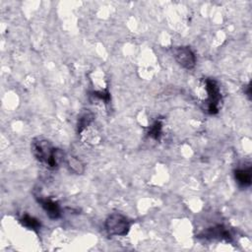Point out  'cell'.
Instances as JSON below:
<instances>
[{"label":"cell","instance_id":"cell-1","mask_svg":"<svg viewBox=\"0 0 252 252\" xmlns=\"http://www.w3.org/2000/svg\"><path fill=\"white\" fill-rule=\"evenodd\" d=\"M32 152L35 158L48 168L55 169L57 168L59 164L64 161V153L53 144L43 138H37L32 142Z\"/></svg>","mask_w":252,"mask_h":252},{"label":"cell","instance_id":"cell-2","mask_svg":"<svg viewBox=\"0 0 252 252\" xmlns=\"http://www.w3.org/2000/svg\"><path fill=\"white\" fill-rule=\"evenodd\" d=\"M130 226V221L119 213H112L107 218L105 223L106 230L111 236H125Z\"/></svg>","mask_w":252,"mask_h":252},{"label":"cell","instance_id":"cell-3","mask_svg":"<svg viewBox=\"0 0 252 252\" xmlns=\"http://www.w3.org/2000/svg\"><path fill=\"white\" fill-rule=\"evenodd\" d=\"M205 89L208 94L206 101V112L210 114H216L219 112L220 104L222 101L220 87L214 79L208 78L205 80Z\"/></svg>","mask_w":252,"mask_h":252},{"label":"cell","instance_id":"cell-4","mask_svg":"<svg viewBox=\"0 0 252 252\" xmlns=\"http://www.w3.org/2000/svg\"><path fill=\"white\" fill-rule=\"evenodd\" d=\"M173 57L176 62L184 69L191 70L195 67L196 56L189 47H177L172 50Z\"/></svg>","mask_w":252,"mask_h":252},{"label":"cell","instance_id":"cell-5","mask_svg":"<svg viewBox=\"0 0 252 252\" xmlns=\"http://www.w3.org/2000/svg\"><path fill=\"white\" fill-rule=\"evenodd\" d=\"M39 204L45 210L47 215L52 220H57L61 217V208L59 204L52 198L49 197H36Z\"/></svg>","mask_w":252,"mask_h":252},{"label":"cell","instance_id":"cell-6","mask_svg":"<svg viewBox=\"0 0 252 252\" xmlns=\"http://www.w3.org/2000/svg\"><path fill=\"white\" fill-rule=\"evenodd\" d=\"M234 178L239 187H241V188L250 187L251 180H252L251 167L235 169L234 170Z\"/></svg>","mask_w":252,"mask_h":252},{"label":"cell","instance_id":"cell-7","mask_svg":"<svg viewBox=\"0 0 252 252\" xmlns=\"http://www.w3.org/2000/svg\"><path fill=\"white\" fill-rule=\"evenodd\" d=\"M204 237H211V238H219V239H224L226 241L231 240V234L228 230V228L224 227V225H217L214 227L208 228L204 232Z\"/></svg>","mask_w":252,"mask_h":252},{"label":"cell","instance_id":"cell-8","mask_svg":"<svg viewBox=\"0 0 252 252\" xmlns=\"http://www.w3.org/2000/svg\"><path fill=\"white\" fill-rule=\"evenodd\" d=\"M95 119V115L92 112L89 110H84L78 118V124H77V131L78 133H82Z\"/></svg>","mask_w":252,"mask_h":252},{"label":"cell","instance_id":"cell-9","mask_svg":"<svg viewBox=\"0 0 252 252\" xmlns=\"http://www.w3.org/2000/svg\"><path fill=\"white\" fill-rule=\"evenodd\" d=\"M20 223L22 224L23 226L29 228V229H32L36 232H38L42 226V224L41 222L36 219L35 217L33 216H30L28 214H25L21 219H20Z\"/></svg>","mask_w":252,"mask_h":252},{"label":"cell","instance_id":"cell-10","mask_svg":"<svg viewBox=\"0 0 252 252\" xmlns=\"http://www.w3.org/2000/svg\"><path fill=\"white\" fill-rule=\"evenodd\" d=\"M66 163H67L69 169L72 172H74L76 174H82L84 172V169H85L84 164L77 157H74V156L68 157L66 159Z\"/></svg>","mask_w":252,"mask_h":252},{"label":"cell","instance_id":"cell-11","mask_svg":"<svg viewBox=\"0 0 252 252\" xmlns=\"http://www.w3.org/2000/svg\"><path fill=\"white\" fill-rule=\"evenodd\" d=\"M162 130H163V124L160 120H156L152 126L149 128V132L148 135L149 137L155 139V140H159L161 138L162 135Z\"/></svg>","mask_w":252,"mask_h":252},{"label":"cell","instance_id":"cell-12","mask_svg":"<svg viewBox=\"0 0 252 252\" xmlns=\"http://www.w3.org/2000/svg\"><path fill=\"white\" fill-rule=\"evenodd\" d=\"M94 97L100 99V100H103L104 102H106L107 104L110 102L111 100V95L108 91H103V92H94Z\"/></svg>","mask_w":252,"mask_h":252},{"label":"cell","instance_id":"cell-13","mask_svg":"<svg viewBox=\"0 0 252 252\" xmlns=\"http://www.w3.org/2000/svg\"><path fill=\"white\" fill-rule=\"evenodd\" d=\"M244 89H246V90H245V94L250 98V94H251V93H250V89H251L250 84H248L246 87H244Z\"/></svg>","mask_w":252,"mask_h":252}]
</instances>
